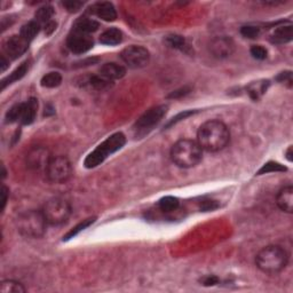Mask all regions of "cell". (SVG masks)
Here are the masks:
<instances>
[{
  "label": "cell",
  "mask_w": 293,
  "mask_h": 293,
  "mask_svg": "<svg viewBox=\"0 0 293 293\" xmlns=\"http://www.w3.org/2000/svg\"><path fill=\"white\" fill-rule=\"evenodd\" d=\"M230 141V132L221 121L212 119L200 126L197 132V143L203 150L217 152L222 150Z\"/></svg>",
  "instance_id": "6da1fadb"
},
{
  "label": "cell",
  "mask_w": 293,
  "mask_h": 293,
  "mask_svg": "<svg viewBox=\"0 0 293 293\" xmlns=\"http://www.w3.org/2000/svg\"><path fill=\"white\" fill-rule=\"evenodd\" d=\"M289 261V254L284 248L278 245H268L261 248L255 257L257 267L262 272L275 275L286 267Z\"/></svg>",
  "instance_id": "7a4b0ae2"
},
{
  "label": "cell",
  "mask_w": 293,
  "mask_h": 293,
  "mask_svg": "<svg viewBox=\"0 0 293 293\" xmlns=\"http://www.w3.org/2000/svg\"><path fill=\"white\" fill-rule=\"evenodd\" d=\"M171 158L176 166L190 169L198 165L203 158V149L193 140H179L171 149Z\"/></svg>",
  "instance_id": "3957f363"
},
{
  "label": "cell",
  "mask_w": 293,
  "mask_h": 293,
  "mask_svg": "<svg viewBox=\"0 0 293 293\" xmlns=\"http://www.w3.org/2000/svg\"><path fill=\"white\" fill-rule=\"evenodd\" d=\"M126 142V138L122 133L118 132L109 136L100 146H98L85 159L84 165L86 169H94L101 165L109 156L121 150Z\"/></svg>",
  "instance_id": "277c9868"
},
{
  "label": "cell",
  "mask_w": 293,
  "mask_h": 293,
  "mask_svg": "<svg viewBox=\"0 0 293 293\" xmlns=\"http://www.w3.org/2000/svg\"><path fill=\"white\" fill-rule=\"evenodd\" d=\"M18 230L22 236L28 238H40L46 231L47 221L43 211L30 210L20 214L16 220Z\"/></svg>",
  "instance_id": "5b68a950"
},
{
  "label": "cell",
  "mask_w": 293,
  "mask_h": 293,
  "mask_svg": "<svg viewBox=\"0 0 293 293\" xmlns=\"http://www.w3.org/2000/svg\"><path fill=\"white\" fill-rule=\"evenodd\" d=\"M44 217L47 223L59 226L67 222L71 216L70 204L62 198H52L47 200L43 207Z\"/></svg>",
  "instance_id": "8992f818"
},
{
  "label": "cell",
  "mask_w": 293,
  "mask_h": 293,
  "mask_svg": "<svg viewBox=\"0 0 293 293\" xmlns=\"http://www.w3.org/2000/svg\"><path fill=\"white\" fill-rule=\"evenodd\" d=\"M49 181L53 183H64L70 179L73 174V168L69 159L64 156H55L50 161L45 170Z\"/></svg>",
  "instance_id": "52a82bcc"
},
{
  "label": "cell",
  "mask_w": 293,
  "mask_h": 293,
  "mask_svg": "<svg viewBox=\"0 0 293 293\" xmlns=\"http://www.w3.org/2000/svg\"><path fill=\"white\" fill-rule=\"evenodd\" d=\"M168 109V105L161 104L157 105V107L149 109L148 111H146L145 114L138 119V122H135L136 134L140 136L148 134V133L150 132L151 129H154L155 126H157L159 122H162V119L165 117Z\"/></svg>",
  "instance_id": "ba28073f"
},
{
  "label": "cell",
  "mask_w": 293,
  "mask_h": 293,
  "mask_svg": "<svg viewBox=\"0 0 293 293\" xmlns=\"http://www.w3.org/2000/svg\"><path fill=\"white\" fill-rule=\"evenodd\" d=\"M121 57L125 62V64H127L132 69H141V68H145L148 66L149 61H150L149 50L145 49L143 46L138 45L126 47L121 53Z\"/></svg>",
  "instance_id": "9c48e42d"
},
{
  "label": "cell",
  "mask_w": 293,
  "mask_h": 293,
  "mask_svg": "<svg viewBox=\"0 0 293 293\" xmlns=\"http://www.w3.org/2000/svg\"><path fill=\"white\" fill-rule=\"evenodd\" d=\"M68 49L74 54H84L90 50L94 45V40L91 35L71 31L67 40Z\"/></svg>",
  "instance_id": "30bf717a"
},
{
  "label": "cell",
  "mask_w": 293,
  "mask_h": 293,
  "mask_svg": "<svg viewBox=\"0 0 293 293\" xmlns=\"http://www.w3.org/2000/svg\"><path fill=\"white\" fill-rule=\"evenodd\" d=\"M210 52L217 59H227L235 52V43L229 37H216L210 43Z\"/></svg>",
  "instance_id": "8fae6325"
},
{
  "label": "cell",
  "mask_w": 293,
  "mask_h": 293,
  "mask_svg": "<svg viewBox=\"0 0 293 293\" xmlns=\"http://www.w3.org/2000/svg\"><path fill=\"white\" fill-rule=\"evenodd\" d=\"M49 151L44 146H36L30 150V152L26 156V163H28L29 168L33 170H46L47 165L50 161Z\"/></svg>",
  "instance_id": "7c38bea8"
},
{
  "label": "cell",
  "mask_w": 293,
  "mask_h": 293,
  "mask_svg": "<svg viewBox=\"0 0 293 293\" xmlns=\"http://www.w3.org/2000/svg\"><path fill=\"white\" fill-rule=\"evenodd\" d=\"M29 47V43L25 39H23L21 36H12L11 38L6 40L4 45V50L8 59L15 60L23 55L26 52Z\"/></svg>",
  "instance_id": "4fadbf2b"
},
{
  "label": "cell",
  "mask_w": 293,
  "mask_h": 293,
  "mask_svg": "<svg viewBox=\"0 0 293 293\" xmlns=\"http://www.w3.org/2000/svg\"><path fill=\"white\" fill-rule=\"evenodd\" d=\"M90 12L93 15L98 16V19L107 22H112L117 19V12H116L115 6L109 1L97 2L90 8Z\"/></svg>",
  "instance_id": "5bb4252c"
},
{
  "label": "cell",
  "mask_w": 293,
  "mask_h": 293,
  "mask_svg": "<svg viewBox=\"0 0 293 293\" xmlns=\"http://www.w3.org/2000/svg\"><path fill=\"white\" fill-rule=\"evenodd\" d=\"M276 203L283 212H293V188L291 186L284 187L279 190L277 197H276Z\"/></svg>",
  "instance_id": "9a60e30c"
},
{
  "label": "cell",
  "mask_w": 293,
  "mask_h": 293,
  "mask_svg": "<svg viewBox=\"0 0 293 293\" xmlns=\"http://www.w3.org/2000/svg\"><path fill=\"white\" fill-rule=\"evenodd\" d=\"M100 74L102 77L107 78L108 80L114 81L124 77L126 74V69L118 63H105L100 68Z\"/></svg>",
  "instance_id": "2e32d148"
},
{
  "label": "cell",
  "mask_w": 293,
  "mask_h": 293,
  "mask_svg": "<svg viewBox=\"0 0 293 293\" xmlns=\"http://www.w3.org/2000/svg\"><path fill=\"white\" fill-rule=\"evenodd\" d=\"M37 111H38V100L35 98H31L25 103H23V111L21 117L22 125H30L35 122Z\"/></svg>",
  "instance_id": "e0dca14e"
},
{
  "label": "cell",
  "mask_w": 293,
  "mask_h": 293,
  "mask_svg": "<svg viewBox=\"0 0 293 293\" xmlns=\"http://www.w3.org/2000/svg\"><path fill=\"white\" fill-rule=\"evenodd\" d=\"M98 28H100V23L95 21V20H92L87 18V16H81V18L77 19L76 22L73 23V30L77 32L91 35L92 32L97 31Z\"/></svg>",
  "instance_id": "ac0fdd59"
},
{
  "label": "cell",
  "mask_w": 293,
  "mask_h": 293,
  "mask_svg": "<svg viewBox=\"0 0 293 293\" xmlns=\"http://www.w3.org/2000/svg\"><path fill=\"white\" fill-rule=\"evenodd\" d=\"M293 38V31L292 25H282L278 26L277 29L274 30V32L270 36V42L272 44H277V45H282V44L290 43Z\"/></svg>",
  "instance_id": "d6986e66"
},
{
  "label": "cell",
  "mask_w": 293,
  "mask_h": 293,
  "mask_svg": "<svg viewBox=\"0 0 293 293\" xmlns=\"http://www.w3.org/2000/svg\"><path fill=\"white\" fill-rule=\"evenodd\" d=\"M100 42L103 45L115 46L122 42V32L119 29L111 28L105 30V31L100 36Z\"/></svg>",
  "instance_id": "ffe728a7"
},
{
  "label": "cell",
  "mask_w": 293,
  "mask_h": 293,
  "mask_svg": "<svg viewBox=\"0 0 293 293\" xmlns=\"http://www.w3.org/2000/svg\"><path fill=\"white\" fill-rule=\"evenodd\" d=\"M29 61H25V62H23L21 66L19 68H16V69L13 71V73L9 74L8 77H6L5 79H2L1 81V88L4 90L6 86H8V85H11L13 83H15V81H18L25 76V73H28L29 70Z\"/></svg>",
  "instance_id": "44dd1931"
},
{
  "label": "cell",
  "mask_w": 293,
  "mask_h": 293,
  "mask_svg": "<svg viewBox=\"0 0 293 293\" xmlns=\"http://www.w3.org/2000/svg\"><path fill=\"white\" fill-rule=\"evenodd\" d=\"M40 28L42 25L39 24L37 21H30L28 23H25L24 25L21 28V32H20V36L22 37L23 39H25L26 42L30 43L31 40H33L38 35L40 31Z\"/></svg>",
  "instance_id": "7402d4cb"
},
{
  "label": "cell",
  "mask_w": 293,
  "mask_h": 293,
  "mask_svg": "<svg viewBox=\"0 0 293 293\" xmlns=\"http://www.w3.org/2000/svg\"><path fill=\"white\" fill-rule=\"evenodd\" d=\"M268 86H269L268 80L254 81V83H252L250 86L247 87V93L250 94L251 98H253V100H258V98H260L262 94L266 93Z\"/></svg>",
  "instance_id": "603a6c76"
},
{
  "label": "cell",
  "mask_w": 293,
  "mask_h": 293,
  "mask_svg": "<svg viewBox=\"0 0 293 293\" xmlns=\"http://www.w3.org/2000/svg\"><path fill=\"white\" fill-rule=\"evenodd\" d=\"M25 288L23 284L18 282L13 281V279H6L2 281L0 284V293H24Z\"/></svg>",
  "instance_id": "cb8c5ba5"
},
{
  "label": "cell",
  "mask_w": 293,
  "mask_h": 293,
  "mask_svg": "<svg viewBox=\"0 0 293 293\" xmlns=\"http://www.w3.org/2000/svg\"><path fill=\"white\" fill-rule=\"evenodd\" d=\"M54 15V9L52 6H43L40 7L35 14V21L42 24H49L52 21V18Z\"/></svg>",
  "instance_id": "d4e9b609"
},
{
  "label": "cell",
  "mask_w": 293,
  "mask_h": 293,
  "mask_svg": "<svg viewBox=\"0 0 293 293\" xmlns=\"http://www.w3.org/2000/svg\"><path fill=\"white\" fill-rule=\"evenodd\" d=\"M158 205H159V209H161L163 212L170 213V212H173V211L178 210L180 202L176 197L166 196V197H163V198L159 200Z\"/></svg>",
  "instance_id": "484cf974"
},
{
  "label": "cell",
  "mask_w": 293,
  "mask_h": 293,
  "mask_svg": "<svg viewBox=\"0 0 293 293\" xmlns=\"http://www.w3.org/2000/svg\"><path fill=\"white\" fill-rule=\"evenodd\" d=\"M61 83H62V76L59 73H47L42 78V81H40L42 86L46 88H55L60 86Z\"/></svg>",
  "instance_id": "4316f807"
},
{
  "label": "cell",
  "mask_w": 293,
  "mask_h": 293,
  "mask_svg": "<svg viewBox=\"0 0 293 293\" xmlns=\"http://www.w3.org/2000/svg\"><path fill=\"white\" fill-rule=\"evenodd\" d=\"M22 111H23V103H16L13 105V107L7 111V114H6V122L12 124V122L21 121Z\"/></svg>",
  "instance_id": "83f0119b"
},
{
  "label": "cell",
  "mask_w": 293,
  "mask_h": 293,
  "mask_svg": "<svg viewBox=\"0 0 293 293\" xmlns=\"http://www.w3.org/2000/svg\"><path fill=\"white\" fill-rule=\"evenodd\" d=\"M111 83H112V81L108 80L107 78L102 77L101 74H98V76H92L90 78L91 86L94 87L95 90H98V91L108 90V88L111 86Z\"/></svg>",
  "instance_id": "f1b7e54d"
},
{
  "label": "cell",
  "mask_w": 293,
  "mask_h": 293,
  "mask_svg": "<svg viewBox=\"0 0 293 293\" xmlns=\"http://www.w3.org/2000/svg\"><path fill=\"white\" fill-rule=\"evenodd\" d=\"M94 221H95V218H90V219L84 220L83 222H80L79 224H77L76 227H73V229H71L69 233H68L66 236L63 237V241H68V240H70V238H73L76 235L79 234L80 231H83L84 229H86V228L90 227L91 224L94 222Z\"/></svg>",
  "instance_id": "f546056e"
},
{
  "label": "cell",
  "mask_w": 293,
  "mask_h": 293,
  "mask_svg": "<svg viewBox=\"0 0 293 293\" xmlns=\"http://www.w3.org/2000/svg\"><path fill=\"white\" fill-rule=\"evenodd\" d=\"M284 171H286V169L283 165L278 164V163L269 162V163H267V164H265L264 166H262L260 170H259L257 175L267 174V173H270V172H284Z\"/></svg>",
  "instance_id": "4dcf8cb0"
},
{
  "label": "cell",
  "mask_w": 293,
  "mask_h": 293,
  "mask_svg": "<svg viewBox=\"0 0 293 293\" xmlns=\"http://www.w3.org/2000/svg\"><path fill=\"white\" fill-rule=\"evenodd\" d=\"M166 43L169 44V46H171L173 49H176L185 50L187 47H188L185 38L181 36H176V35L169 36L168 39H166Z\"/></svg>",
  "instance_id": "1f68e13d"
},
{
  "label": "cell",
  "mask_w": 293,
  "mask_h": 293,
  "mask_svg": "<svg viewBox=\"0 0 293 293\" xmlns=\"http://www.w3.org/2000/svg\"><path fill=\"white\" fill-rule=\"evenodd\" d=\"M242 36L248 39H255L260 35V28L254 25H244L241 29Z\"/></svg>",
  "instance_id": "d6a6232c"
},
{
  "label": "cell",
  "mask_w": 293,
  "mask_h": 293,
  "mask_svg": "<svg viewBox=\"0 0 293 293\" xmlns=\"http://www.w3.org/2000/svg\"><path fill=\"white\" fill-rule=\"evenodd\" d=\"M251 55L257 60H265L267 57V49L260 45L251 47Z\"/></svg>",
  "instance_id": "836d02e7"
},
{
  "label": "cell",
  "mask_w": 293,
  "mask_h": 293,
  "mask_svg": "<svg viewBox=\"0 0 293 293\" xmlns=\"http://www.w3.org/2000/svg\"><path fill=\"white\" fill-rule=\"evenodd\" d=\"M62 6L67 9L69 13H76L84 6L83 1H76V0H71V1H64L62 2Z\"/></svg>",
  "instance_id": "e575fe53"
},
{
  "label": "cell",
  "mask_w": 293,
  "mask_h": 293,
  "mask_svg": "<svg viewBox=\"0 0 293 293\" xmlns=\"http://www.w3.org/2000/svg\"><path fill=\"white\" fill-rule=\"evenodd\" d=\"M194 114H195V112H194V111H185V112H182V114L178 115V116H176V117L173 118L172 121L169 122V124H168V127H169V126L173 125V124H175V122H180V121H182V119H186L187 117H189V116H192V115H194Z\"/></svg>",
  "instance_id": "d590c367"
},
{
  "label": "cell",
  "mask_w": 293,
  "mask_h": 293,
  "mask_svg": "<svg viewBox=\"0 0 293 293\" xmlns=\"http://www.w3.org/2000/svg\"><path fill=\"white\" fill-rule=\"evenodd\" d=\"M8 195H9V190L7 187H6L5 185H2V188H1V211L5 210L6 207V204H7V198H8Z\"/></svg>",
  "instance_id": "8d00e7d4"
},
{
  "label": "cell",
  "mask_w": 293,
  "mask_h": 293,
  "mask_svg": "<svg viewBox=\"0 0 293 293\" xmlns=\"http://www.w3.org/2000/svg\"><path fill=\"white\" fill-rule=\"evenodd\" d=\"M202 282H203V284H204V285L210 286V285L217 284V283L219 282V279H218V277H216V276L210 275V276H206V277H204Z\"/></svg>",
  "instance_id": "74e56055"
},
{
  "label": "cell",
  "mask_w": 293,
  "mask_h": 293,
  "mask_svg": "<svg viewBox=\"0 0 293 293\" xmlns=\"http://www.w3.org/2000/svg\"><path fill=\"white\" fill-rule=\"evenodd\" d=\"M277 80L279 81V83H285V81H289V83H291V81H292V74H291V73H290V71H288V73H282L277 77Z\"/></svg>",
  "instance_id": "f35d334b"
},
{
  "label": "cell",
  "mask_w": 293,
  "mask_h": 293,
  "mask_svg": "<svg viewBox=\"0 0 293 293\" xmlns=\"http://www.w3.org/2000/svg\"><path fill=\"white\" fill-rule=\"evenodd\" d=\"M217 207H218V205L216 204V202H213V200H207V202L203 203L202 209L205 211H212L214 209H217Z\"/></svg>",
  "instance_id": "ab89813d"
},
{
  "label": "cell",
  "mask_w": 293,
  "mask_h": 293,
  "mask_svg": "<svg viewBox=\"0 0 293 293\" xmlns=\"http://www.w3.org/2000/svg\"><path fill=\"white\" fill-rule=\"evenodd\" d=\"M55 29H56V23L54 21H50L49 24L45 25V32L47 35H52V33L55 31Z\"/></svg>",
  "instance_id": "60d3db41"
},
{
  "label": "cell",
  "mask_w": 293,
  "mask_h": 293,
  "mask_svg": "<svg viewBox=\"0 0 293 293\" xmlns=\"http://www.w3.org/2000/svg\"><path fill=\"white\" fill-rule=\"evenodd\" d=\"M187 93H189L188 88H182V90H180V91L173 92V93L170 95V98H178V97H180V95H185Z\"/></svg>",
  "instance_id": "b9f144b4"
},
{
  "label": "cell",
  "mask_w": 293,
  "mask_h": 293,
  "mask_svg": "<svg viewBox=\"0 0 293 293\" xmlns=\"http://www.w3.org/2000/svg\"><path fill=\"white\" fill-rule=\"evenodd\" d=\"M0 61H1V63H0V66H1V71H5L6 69H7L9 61L5 59V55H1V59H0Z\"/></svg>",
  "instance_id": "7bdbcfd3"
},
{
  "label": "cell",
  "mask_w": 293,
  "mask_h": 293,
  "mask_svg": "<svg viewBox=\"0 0 293 293\" xmlns=\"http://www.w3.org/2000/svg\"><path fill=\"white\" fill-rule=\"evenodd\" d=\"M291 151H292V146H290L288 152H286V155H288V159H289V161H292V158H291Z\"/></svg>",
  "instance_id": "ee69618b"
}]
</instances>
